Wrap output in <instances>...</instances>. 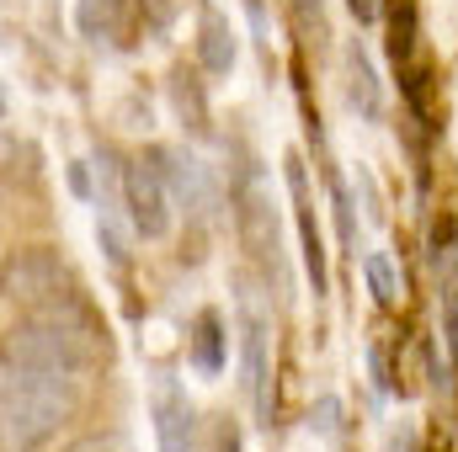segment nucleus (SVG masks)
Returning a JSON list of instances; mask_svg holds the SVG:
<instances>
[{
	"label": "nucleus",
	"instance_id": "1",
	"mask_svg": "<svg viewBox=\"0 0 458 452\" xmlns=\"http://www.w3.org/2000/svg\"><path fill=\"white\" fill-rule=\"evenodd\" d=\"M113 356L107 331L91 320V309L81 298L70 304H48V309H27L5 336H0V362L5 367H38V372H91Z\"/></svg>",
	"mask_w": 458,
	"mask_h": 452
},
{
	"label": "nucleus",
	"instance_id": "2",
	"mask_svg": "<svg viewBox=\"0 0 458 452\" xmlns=\"http://www.w3.org/2000/svg\"><path fill=\"white\" fill-rule=\"evenodd\" d=\"M81 415V383L70 372L5 367L0 378V442L11 452H43Z\"/></svg>",
	"mask_w": 458,
	"mask_h": 452
},
{
	"label": "nucleus",
	"instance_id": "3",
	"mask_svg": "<svg viewBox=\"0 0 458 452\" xmlns=\"http://www.w3.org/2000/svg\"><path fill=\"white\" fill-rule=\"evenodd\" d=\"M0 298L27 314V309H48V304H70V298H81V288H75L70 261L54 245H21V250L0 255Z\"/></svg>",
	"mask_w": 458,
	"mask_h": 452
},
{
	"label": "nucleus",
	"instance_id": "4",
	"mask_svg": "<svg viewBox=\"0 0 458 452\" xmlns=\"http://www.w3.org/2000/svg\"><path fill=\"white\" fill-rule=\"evenodd\" d=\"M117 203L128 213V224L139 239H165L176 224V197H171V181H165V165L155 149H144L139 160L123 165V187H117Z\"/></svg>",
	"mask_w": 458,
	"mask_h": 452
},
{
	"label": "nucleus",
	"instance_id": "5",
	"mask_svg": "<svg viewBox=\"0 0 458 452\" xmlns=\"http://www.w3.org/2000/svg\"><path fill=\"white\" fill-rule=\"evenodd\" d=\"M240 383H245L256 426H272V415H277V394H272V331H267V314L250 298H240Z\"/></svg>",
	"mask_w": 458,
	"mask_h": 452
},
{
	"label": "nucleus",
	"instance_id": "6",
	"mask_svg": "<svg viewBox=\"0 0 458 452\" xmlns=\"http://www.w3.org/2000/svg\"><path fill=\"white\" fill-rule=\"evenodd\" d=\"M149 415H155V448L160 452H192L198 448V405H192V394L171 372L155 378Z\"/></svg>",
	"mask_w": 458,
	"mask_h": 452
},
{
	"label": "nucleus",
	"instance_id": "7",
	"mask_svg": "<svg viewBox=\"0 0 458 452\" xmlns=\"http://www.w3.org/2000/svg\"><path fill=\"white\" fill-rule=\"evenodd\" d=\"M283 181H288V197H293V224H299V250H304V272L315 282V298H326L331 288V272H326V245H320V224H315V197H310V171L299 155L283 160Z\"/></svg>",
	"mask_w": 458,
	"mask_h": 452
},
{
	"label": "nucleus",
	"instance_id": "8",
	"mask_svg": "<svg viewBox=\"0 0 458 452\" xmlns=\"http://www.w3.org/2000/svg\"><path fill=\"white\" fill-rule=\"evenodd\" d=\"M155 155H160V165H165V181H171L176 208H182L187 219H208V213L219 208V187H214L208 165H203L198 155H187V149H155Z\"/></svg>",
	"mask_w": 458,
	"mask_h": 452
},
{
	"label": "nucleus",
	"instance_id": "9",
	"mask_svg": "<svg viewBox=\"0 0 458 452\" xmlns=\"http://www.w3.org/2000/svg\"><path fill=\"white\" fill-rule=\"evenodd\" d=\"M342 96L346 107L357 117H384V86H378V70H373V59H368V48L352 38L342 48Z\"/></svg>",
	"mask_w": 458,
	"mask_h": 452
},
{
	"label": "nucleus",
	"instance_id": "10",
	"mask_svg": "<svg viewBox=\"0 0 458 452\" xmlns=\"http://www.w3.org/2000/svg\"><path fill=\"white\" fill-rule=\"evenodd\" d=\"M75 27L91 43H133V0H75Z\"/></svg>",
	"mask_w": 458,
	"mask_h": 452
},
{
	"label": "nucleus",
	"instance_id": "11",
	"mask_svg": "<svg viewBox=\"0 0 458 452\" xmlns=\"http://www.w3.org/2000/svg\"><path fill=\"white\" fill-rule=\"evenodd\" d=\"M234 59H240V32H234V21H229L225 11L203 5V21H198V64H203L208 75H229Z\"/></svg>",
	"mask_w": 458,
	"mask_h": 452
},
{
	"label": "nucleus",
	"instance_id": "12",
	"mask_svg": "<svg viewBox=\"0 0 458 452\" xmlns=\"http://www.w3.org/2000/svg\"><path fill=\"white\" fill-rule=\"evenodd\" d=\"M187 356L203 378H219L229 367V336H225V314L219 309H203L192 320V336H187Z\"/></svg>",
	"mask_w": 458,
	"mask_h": 452
},
{
	"label": "nucleus",
	"instance_id": "13",
	"mask_svg": "<svg viewBox=\"0 0 458 452\" xmlns=\"http://www.w3.org/2000/svg\"><path fill=\"white\" fill-rule=\"evenodd\" d=\"M171 113L182 128H192L198 138H208V86L198 80V70L176 64L171 70Z\"/></svg>",
	"mask_w": 458,
	"mask_h": 452
},
{
	"label": "nucleus",
	"instance_id": "14",
	"mask_svg": "<svg viewBox=\"0 0 458 452\" xmlns=\"http://www.w3.org/2000/svg\"><path fill=\"white\" fill-rule=\"evenodd\" d=\"M432 288H437V314H443V336L458 356V245L432 250Z\"/></svg>",
	"mask_w": 458,
	"mask_h": 452
},
{
	"label": "nucleus",
	"instance_id": "15",
	"mask_svg": "<svg viewBox=\"0 0 458 452\" xmlns=\"http://www.w3.org/2000/svg\"><path fill=\"white\" fill-rule=\"evenodd\" d=\"M362 277H368V293H373L384 309H394V304L405 298V277H400V266H394L384 250H368V255H362Z\"/></svg>",
	"mask_w": 458,
	"mask_h": 452
},
{
	"label": "nucleus",
	"instance_id": "16",
	"mask_svg": "<svg viewBox=\"0 0 458 452\" xmlns=\"http://www.w3.org/2000/svg\"><path fill=\"white\" fill-rule=\"evenodd\" d=\"M176 16V0H133V38H155L165 32Z\"/></svg>",
	"mask_w": 458,
	"mask_h": 452
},
{
	"label": "nucleus",
	"instance_id": "17",
	"mask_svg": "<svg viewBox=\"0 0 458 452\" xmlns=\"http://www.w3.org/2000/svg\"><path fill=\"white\" fill-rule=\"evenodd\" d=\"M288 5H293L299 27H304V32H315V43H326V38H331V16H326V0H288Z\"/></svg>",
	"mask_w": 458,
	"mask_h": 452
},
{
	"label": "nucleus",
	"instance_id": "18",
	"mask_svg": "<svg viewBox=\"0 0 458 452\" xmlns=\"http://www.w3.org/2000/svg\"><path fill=\"white\" fill-rule=\"evenodd\" d=\"M208 452H240V426H234L229 415H219V421L208 426Z\"/></svg>",
	"mask_w": 458,
	"mask_h": 452
},
{
	"label": "nucleus",
	"instance_id": "19",
	"mask_svg": "<svg viewBox=\"0 0 458 452\" xmlns=\"http://www.w3.org/2000/svg\"><path fill=\"white\" fill-rule=\"evenodd\" d=\"M64 452H133L123 437H81V442H70Z\"/></svg>",
	"mask_w": 458,
	"mask_h": 452
},
{
	"label": "nucleus",
	"instance_id": "20",
	"mask_svg": "<svg viewBox=\"0 0 458 452\" xmlns=\"http://www.w3.org/2000/svg\"><path fill=\"white\" fill-rule=\"evenodd\" d=\"M384 452H416V426H400V431H389Z\"/></svg>",
	"mask_w": 458,
	"mask_h": 452
},
{
	"label": "nucleus",
	"instance_id": "21",
	"mask_svg": "<svg viewBox=\"0 0 458 452\" xmlns=\"http://www.w3.org/2000/svg\"><path fill=\"white\" fill-rule=\"evenodd\" d=\"M346 5H352V16H357V21H373V16H378V5H373V0H346Z\"/></svg>",
	"mask_w": 458,
	"mask_h": 452
},
{
	"label": "nucleus",
	"instance_id": "22",
	"mask_svg": "<svg viewBox=\"0 0 458 452\" xmlns=\"http://www.w3.org/2000/svg\"><path fill=\"white\" fill-rule=\"evenodd\" d=\"M0 113H5V96H0Z\"/></svg>",
	"mask_w": 458,
	"mask_h": 452
},
{
	"label": "nucleus",
	"instance_id": "23",
	"mask_svg": "<svg viewBox=\"0 0 458 452\" xmlns=\"http://www.w3.org/2000/svg\"><path fill=\"white\" fill-rule=\"evenodd\" d=\"M198 5H208V0H198Z\"/></svg>",
	"mask_w": 458,
	"mask_h": 452
}]
</instances>
